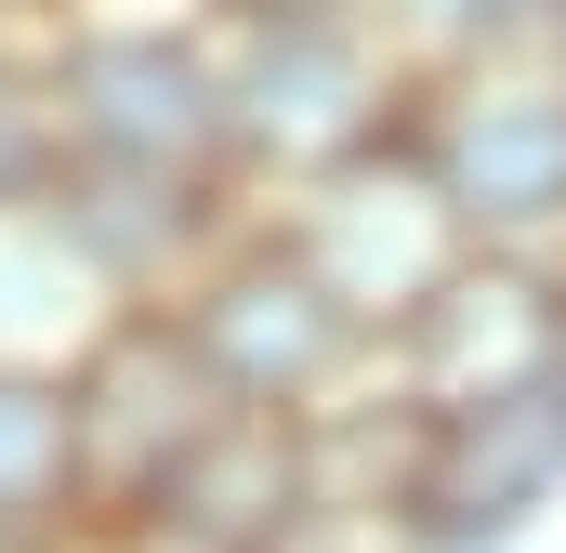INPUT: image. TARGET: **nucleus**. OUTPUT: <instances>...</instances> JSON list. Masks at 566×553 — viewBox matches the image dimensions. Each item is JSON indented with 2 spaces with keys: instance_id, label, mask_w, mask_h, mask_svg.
I'll return each mask as SVG.
<instances>
[{
  "instance_id": "nucleus-1",
  "label": "nucleus",
  "mask_w": 566,
  "mask_h": 553,
  "mask_svg": "<svg viewBox=\"0 0 566 553\" xmlns=\"http://www.w3.org/2000/svg\"><path fill=\"white\" fill-rule=\"evenodd\" d=\"M198 27H211V80H224V171H238L251 211H277L316 171L409 133L422 53H409V27L382 0H343V13H198Z\"/></svg>"
},
{
  "instance_id": "nucleus-2",
  "label": "nucleus",
  "mask_w": 566,
  "mask_h": 553,
  "mask_svg": "<svg viewBox=\"0 0 566 553\" xmlns=\"http://www.w3.org/2000/svg\"><path fill=\"white\" fill-rule=\"evenodd\" d=\"M409 158L434 171L474 251H566V40L527 27V40L422 53Z\"/></svg>"
},
{
  "instance_id": "nucleus-3",
  "label": "nucleus",
  "mask_w": 566,
  "mask_h": 553,
  "mask_svg": "<svg viewBox=\"0 0 566 553\" xmlns=\"http://www.w3.org/2000/svg\"><path fill=\"white\" fill-rule=\"evenodd\" d=\"M53 133L66 171H145V185H238L224 171V80H211V27L171 13H80L53 40Z\"/></svg>"
},
{
  "instance_id": "nucleus-4",
  "label": "nucleus",
  "mask_w": 566,
  "mask_h": 553,
  "mask_svg": "<svg viewBox=\"0 0 566 553\" xmlns=\"http://www.w3.org/2000/svg\"><path fill=\"white\" fill-rule=\"evenodd\" d=\"M171 330L198 343V369L224 383V409L329 421L369 396V330L329 303V276L290 251L264 211H238V238L171 290Z\"/></svg>"
},
{
  "instance_id": "nucleus-5",
  "label": "nucleus",
  "mask_w": 566,
  "mask_h": 553,
  "mask_svg": "<svg viewBox=\"0 0 566 553\" xmlns=\"http://www.w3.org/2000/svg\"><path fill=\"white\" fill-rule=\"evenodd\" d=\"M66 448H80V541L133 528L145 501L185 474V448L224 421V383L198 369V343L171 330V303H106L66 343Z\"/></svg>"
},
{
  "instance_id": "nucleus-6",
  "label": "nucleus",
  "mask_w": 566,
  "mask_h": 553,
  "mask_svg": "<svg viewBox=\"0 0 566 553\" xmlns=\"http://www.w3.org/2000/svg\"><path fill=\"white\" fill-rule=\"evenodd\" d=\"M409 553H541L566 528V383L488 409H396Z\"/></svg>"
},
{
  "instance_id": "nucleus-7",
  "label": "nucleus",
  "mask_w": 566,
  "mask_h": 553,
  "mask_svg": "<svg viewBox=\"0 0 566 553\" xmlns=\"http://www.w3.org/2000/svg\"><path fill=\"white\" fill-rule=\"evenodd\" d=\"M541 383H566V251H461L369 356L382 409H488Z\"/></svg>"
},
{
  "instance_id": "nucleus-8",
  "label": "nucleus",
  "mask_w": 566,
  "mask_h": 553,
  "mask_svg": "<svg viewBox=\"0 0 566 553\" xmlns=\"http://www.w3.org/2000/svg\"><path fill=\"white\" fill-rule=\"evenodd\" d=\"M264 225H277L290 251L329 276V303L369 330V356H382V330L422 303L434 276L474 251V238H461V211L434 198V171L409 158V133L369 145V158H343V171H316V185H303V198H277Z\"/></svg>"
},
{
  "instance_id": "nucleus-9",
  "label": "nucleus",
  "mask_w": 566,
  "mask_h": 553,
  "mask_svg": "<svg viewBox=\"0 0 566 553\" xmlns=\"http://www.w3.org/2000/svg\"><path fill=\"white\" fill-rule=\"evenodd\" d=\"M238 185H145V171H53V225L80 238V264L106 276V303H171L185 276L238 238Z\"/></svg>"
},
{
  "instance_id": "nucleus-10",
  "label": "nucleus",
  "mask_w": 566,
  "mask_h": 553,
  "mask_svg": "<svg viewBox=\"0 0 566 553\" xmlns=\"http://www.w3.org/2000/svg\"><path fill=\"white\" fill-rule=\"evenodd\" d=\"M106 316V276L80 264V238L53 225V198L0 211V356L27 369H66V343Z\"/></svg>"
},
{
  "instance_id": "nucleus-11",
  "label": "nucleus",
  "mask_w": 566,
  "mask_h": 553,
  "mask_svg": "<svg viewBox=\"0 0 566 553\" xmlns=\"http://www.w3.org/2000/svg\"><path fill=\"white\" fill-rule=\"evenodd\" d=\"M0 528L80 541V448H66V383L0 356Z\"/></svg>"
},
{
  "instance_id": "nucleus-12",
  "label": "nucleus",
  "mask_w": 566,
  "mask_h": 553,
  "mask_svg": "<svg viewBox=\"0 0 566 553\" xmlns=\"http://www.w3.org/2000/svg\"><path fill=\"white\" fill-rule=\"evenodd\" d=\"M53 171H66V133H53V80H40L27 53H0V211L53 198Z\"/></svg>"
},
{
  "instance_id": "nucleus-13",
  "label": "nucleus",
  "mask_w": 566,
  "mask_h": 553,
  "mask_svg": "<svg viewBox=\"0 0 566 553\" xmlns=\"http://www.w3.org/2000/svg\"><path fill=\"white\" fill-rule=\"evenodd\" d=\"M409 27V53H461V40H527L554 27V0H382Z\"/></svg>"
},
{
  "instance_id": "nucleus-14",
  "label": "nucleus",
  "mask_w": 566,
  "mask_h": 553,
  "mask_svg": "<svg viewBox=\"0 0 566 553\" xmlns=\"http://www.w3.org/2000/svg\"><path fill=\"white\" fill-rule=\"evenodd\" d=\"M93 0H0V53H27V66H53V40L80 27Z\"/></svg>"
},
{
  "instance_id": "nucleus-15",
  "label": "nucleus",
  "mask_w": 566,
  "mask_h": 553,
  "mask_svg": "<svg viewBox=\"0 0 566 553\" xmlns=\"http://www.w3.org/2000/svg\"><path fill=\"white\" fill-rule=\"evenodd\" d=\"M0 553H80V541H40V528H0Z\"/></svg>"
},
{
  "instance_id": "nucleus-16",
  "label": "nucleus",
  "mask_w": 566,
  "mask_h": 553,
  "mask_svg": "<svg viewBox=\"0 0 566 553\" xmlns=\"http://www.w3.org/2000/svg\"><path fill=\"white\" fill-rule=\"evenodd\" d=\"M554 40H566V0H554Z\"/></svg>"
}]
</instances>
